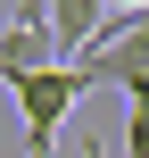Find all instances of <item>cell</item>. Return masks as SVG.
<instances>
[{"label": "cell", "mask_w": 149, "mask_h": 158, "mask_svg": "<svg viewBox=\"0 0 149 158\" xmlns=\"http://www.w3.org/2000/svg\"><path fill=\"white\" fill-rule=\"evenodd\" d=\"M75 83H83V92L116 83L124 100H141V92H149V25L133 17V0H108V25H100V42L75 58Z\"/></svg>", "instance_id": "6da1fadb"}, {"label": "cell", "mask_w": 149, "mask_h": 158, "mask_svg": "<svg viewBox=\"0 0 149 158\" xmlns=\"http://www.w3.org/2000/svg\"><path fill=\"white\" fill-rule=\"evenodd\" d=\"M8 92H17V117H25V158H50L58 125L83 108V83H75V67H41V75H25V83H8Z\"/></svg>", "instance_id": "7a4b0ae2"}, {"label": "cell", "mask_w": 149, "mask_h": 158, "mask_svg": "<svg viewBox=\"0 0 149 158\" xmlns=\"http://www.w3.org/2000/svg\"><path fill=\"white\" fill-rule=\"evenodd\" d=\"M33 8H41V42H50L58 67H75L108 25V0H33Z\"/></svg>", "instance_id": "3957f363"}, {"label": "cell", "mask_w": 149, "mask_h": 158, "mask_svg": "<svg viewBox=\"0 0 149 158\" xmlns=\"http://www.w3.org/2000/svg\"><path fill=\"white\" fill-rule=\"evenodd\" d=\"M41 67H58V58H50V42H41V8L0 17V92H8V83H25V75H41Z\"/></svg>", "instance_id": "277c9868"}, {"label": "cell", "mask_w": 149, "mask_h": 158, "mask_svg": "<svg viewBox=\"0 0 149 158\" xmlns=\"http://www.w3.org/2000/svg\"><path fill=\"white\" fill-rule=\"evenodd\" d=\"M124 158H149V92L124 100Z\"/></svg>", "instance_id": "5b68a950"}, {"label": "cell", "mask_w": 149, "mask_h": 158, "mask_svg": "<svg viewBox=\"0 0 149 158\" xmlns=\"http://www.w3.org/2000/svg\"><path fill=\"white\" fill-rule=\"evenodd\" d=\"M83 158H100V142H91V133H83Z\"/></svg>", "instance_id": "8992f818"}, {"label": "cell", "mask_w": 149, "mask_h": 158, "mask_svg": "<svg viewBox=\"0 0 149 158\" xmlns=\"http://www.w3.org/2000/svg\"><path fill=\"white\" fill-rule=\"evenodd\" d=\"M133 17H141V25H149V0H133Z\"/></svg>", "instance_id": "52a82bcc"}]
</instances>
